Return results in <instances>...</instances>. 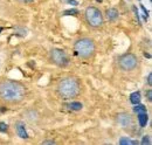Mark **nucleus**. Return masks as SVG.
Returning a JSON list of instances; mask_svg holds the SVG:
<instances>
[{"label":"nucleus","mask_w":152,"mask_h":145,"mask_svg":"<svg viewBox=\"0 0 152 145\" xmlns=\"http://www.w3.org/2000/svg\"><path fill=\"white\" fill-rule=\"evenodd\" d=\"M6 130H7V125L5 123H0V131L1 132H5Z\"/></svg>","instance_id":"obj_17"},{"label":"nucleus","mask_w":152,"mask_h":145,"mask_svg":"<svg viewBox=\"0 0 152 145\" xmlns=\"http://www.w3.org/2000/svg\"><path fill=\"white\" fill-rule=\"evenodd\" d=\"M84 17H86V20L88 22V25L93 28H99L103 26V15H102V12L96 8V7H88L84 12Z\"/></svg>","instance_id":"obj_4"},{"label":"nucleus","mask_w":152,"mask_h":145,"mask_svg":"<svg viewBox=\"0 0 152 145\" xmlns=\"http://www.w3.org/2000/svg\"><path fill=\"white\" fill-rule=\"evenodd\" d=\"M67 107L70 109V110L78 111V110H81V109H82V104H81L80 102H72V103H69Z\"/></svg>","instance_id":"obj_12"},{"label":"nucleus","mask_w":152,"mask_h":145,"mask_svg":"<svg viewBox=\"0 0 152 145\" xmlns=\"http://www.w3.org/2000/svg\"><path fill=\"white\" fill-rule=\"evenodd\" d=\"M140 8H142V10H143V12H144V18H145V19H148V11L145 10V7L140 5Z\"/></svg>","instance_id":"obj_18"},{"label":"nucleus","mask_w":152,"mask_h":145,"mask_svg":"<svg viewBox=\"0 0 152 145\" xmlns=\"http://www.w3.org/2000/svg\"><path fill=\"white\" fill-rule=\"evenodd\" d=\"M42 144H55V142H53V141H49V142H43Z\"/></svg>","instance_id":"obj_22"},{"label":"nucleus","mask_w":152,"mask_h":145,"mask_svg":"<svg viewBox=\"0 0 152 145\" xmlns=\"http://www.w3.org/2000/svg\"><path fill=\"white\" fill-rule=\"evenodd\" d=\"M148 100L151 102L152 101V90H149L148 91Z\"/></svg>","instance_id":"obj_20"},{"label":"nucleus","mask_w":152,"mask_h":145,"mask_svg":"<svg viewBox=\"0 0 152 145\" xmlns=\"http://www.w3.org/2000/svg\"><path fill=\"white\" fill-rule=\"evenodd\" d=\"M97 1H99V2H101V1H102V0H97Z\"/></svg>","instance_id":"obj_24"},{"label":"nucleus","mask_w":152,"mask_h":145,"mask_svg":"<svg viewBox=\"0 0 152 145\" xmlns=\"http://www.w3.org/2000/svg\"><path fill=\"white\" fill-rule=\"evenodd\" d=\"M138 122H139V125L143 127L148 124V114L146 112H143V114H138Z\"/></svg>","instance_id":"obj_10"},{"label":"nucleus","mask_w":152,"mask_h":145,"mask_svg":"<svg viewBox=\"0 0 152 145\" xmlns=\"http://www.w3.org/2000/svg\"><path fill=\"white\" fill-rule=\"evenodd\" d=\"M50 60L54 64L58 67H66L68 64V56L64 53V51L54 48L50 51Z\"/></svg>","instance_id":"obj_6"},{"label":"nucleus","mask_w":152,"mask_h":145,"mask_svg":"<svg viewBox=\"0 0 152 145\" xmlns=\"http://www.w3.org/2000/svg\"><path fill=\"white\" fill-rule=\"evenodd\" d=\"M133 111L138 115V114H143V112H146V109L144 105H142V104H137L134 108H133Z\"/></svg>","instance_id":"obj_14"},{"label":"nucleus","mask_w":152,"mask_h":145,"mask_svg":"<svg viewBox=\"0 0 152 145\" xmlns=\"http://www.w3.org/2000/svg\"><path fill=\"white\" fill-rule=\"evenodd\" d=\"M117 123L125 130L133 127V119L129 114H119L117 116Z\"/></svg>","instance_id":"obj_7"},{"label":"nucleus","mask_w":152,"mask_h":145,"mask_svg":"<svg viewBox=\"0 0 152 145\" xmlns=\"http://www.w3.org/2000/svg\"><path fill=\"white\" fill-rule=\"evenodd\" d=\"M149 145L151 144V141H150V138H149V136H144L143 137V141H142V145Z\"/></svg>","instance_id":"obj_15"},{"label":"nucleus","mask_w":152,"mask_h":145,"mask_svg":"<svg viewBox=\"0 0 152 145\" xmlns=\"http://www.w3.org/2000/svg\"><path fill=\"white\" fill-rule=\"evenodd\" d=\"M20 2H22V4H28V2H32V1H34V0H19Z\"/></svg>","instance_id":"obj_21"},{"label":"nucleus","mask_w":152,"mask_h":145,"mask_svg":"<svg viewBox=\"0 0 152 145\" xmlns=\"http://www.w3.org/2000/svg\"><path fill=\"white\" fill-rule=\"evenodd\" d=\"M64 14L66 15H68V14H77V11L76 10H68V11L64 12Z\"/></svg>","instance_id":"obj_16"},{"label":"nucleus","mask_w":152,"mask_h":145,"mask_svg":"<svg viewBox=\"0 0 152 145\" xmlns=\"http://www.w3.org/2000/svg\"><path fill=\"white\" fill-rule=\"evenodd\" d=\"M75 53L81 59H89L91 57L96 51L95 42L89 37H82L75 42Z\"/></svg>","instance_id":"obj_3"},{"label":"nucleus","mask_w":152,"mask_h":145,"mask_svg":"<svg viewBox=\"0 0 152 145\" xmlns=\"http://www.w3.org/2000/svg\"><path fill=\"white\" fill-rule=\"evenodd\" d=\"M26 95V88L17 81H0V101L6 104H17Z\"/></svg>","instance_id":"obj_1"},{"label":"nucleus","mask_w":152,"mask_h":145,"mask_svg":"<svg viewBox=\"0 0 152 145\" xmlns=\"http://www.w3.org/2000/svg\"><path fill=\"white\" fill-rule=\"evenodd\" d=\"M137 63H138V60L137 57L133 54H125L123 55L119 61H118V64L121 67V69L125 70V72H130L133 70L136 67H137Z\"/></svg>","instance_id":"obj_5"},{"label":"nucleus","mask_w":152,"mask_h":145,"mask_svg":"<svg viewBox=\"0 0 152 145\" xmlns=\"http://www.w3.org/2000/svg\"><path fill=\"white\" fill-rule=\"evenodd\" d=\"M130 102H131L132 104H138V103L140 102V92H138V91L132 92V94L130 95Z\"/></svg>","instance_id":"obj_11"},{"label":"nucleus","mask_w":152,"mask_h":145,"mask_svg":"<svg viewBox=\"0 0 152 145\" xmlns=\"http://www.w3.org/2000/svg\"><path fill=\"white\" fill-rule=\"evenodd\" d=\"M107 18L109 19L110 21H114L116 19L118 18V12L115 10V8H109V10H107Z\"/></svg>","instance_id":"obj_9"},{"label":"nucleus","mask_w":152,"mask_h":145,"mask_svg":"<svg viewBox=\"0 0 152 145\" xmlns=\"http://www.w3.org/2000/svg\"><path fill=\"white\" fill-rule=\"evenodd\" d=\"M17 133H18V136H19L20 138H23V139L28 138V135H27V132H26L25 125H23L22 123H18V124H17Z\"/></svg>","instance_id":"obj_8"},{"label":"nucleus","mask_w":152,"mask_h":145,"mask_svg":"<svg viewBox=\"0 0 152 145\" xmlns=\"http://www.w3.org/2000/svg\"><path fill=\"white\" fill-rule=\"evenodd\" d=\"M148 83H149V86L152 84V74H149V76H148Z\"/></svg>","instance_id":"obj_19"},{"label":"nucleus","mask_w":152,"mask_h":145,"mask_svg":"<svg viewBox=\"0 0 152 145\" xmlns=\"http://www.w3.org/2000/svg\"><path fill=\"white\" fill-rule=\"evenodd\" d=\"M68 2H69V4H73V5H76V4H77L76 1H74V0H68Z\"/></svg>","instance_id":"obj_23"},{"label":"nucleus","mask_w":152,"mask_h":145,"mask_svg":"<svg viewBox=\"0 0 152 145\" xmlns=\"http://www.w3.org/2000/svg\"><path fill=\"white\" fill-rule=\"evenodd\" d=\"M119 144L121 145H136L137 144V142L129 139L128 137H122L121 141H119Z\"/></svg>","instance_id":"obj_13"},{"label":"nucleus","mask_w":152,"mask_h":145,"mask_svg":"<svg viewBox=\"0 0 152 145\" xmlns=\"http://www.w3.org/2000/svg\"><path fill=\"white\" fill-rule=\"evenodd\" d=\"M1 31H2V28H0V32H1Z\"/></svg>","instance_id":"obj_25"},{"label":"nucleus","mask_w":152,"mask_h":145,"mask_svg":"<svg viewBox=\"0 0 152 145\" xmlns=\"http://www.w3.org/2000/svg\"><path fill=\"white\" fill-rule=\"evenodd\" d=\"M56 91L58 96L63 100H74L80 95L81 87L76 78L64 77V78L60 80V82L57 83Z\"/></svg>","instance_id":"obj_2"}]
</instances>
